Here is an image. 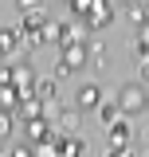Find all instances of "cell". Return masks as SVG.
I'll return each mask as SVG.
<instances>
[{"label":"cell","instance_id":"obj_9","mask_svg":"<svg viewBox=\"0 0 149 157\" xmlns=\"http://www.w3.org/2000/svg\"><path fill=\"white\" fill-rule=\"evenodd\" d=\"M59 157H82V141L78 137H59Z\"/></svg>","mask_w":149,"mask_h":157},{"label":"cell","instance_id":"obj_21","mask_svg":"<svg viewBox=\"0 0 149 157\" xmlns=\"http://www.w3.org/2000/svg\"><path fill=\"white\" fill-rule=\"evenodd\" d=\"M141 157H149V153H141Z\"/></svg>","mask_w":149,"mask_h":157},{"label":"cell","instance_id":"obj_5","mask_svg":"<svg viewBox=\"0 0 149 157\" xmlns=\"http://www.w3.org/2000/svg\"><path fill=\"white\" fill-rule=\"evenodd\" d=\"M24 134L32 145H43V141H51V126H47V118H24Z\"/></svg>","mask_w":149,"mask_h":157},{"label":"cell","instance_id":"obj_12","mask_svg":"<svg viewBox=\"0 0 149 157\" xmlns=\"http://www.w3.org/2000/svg\"><path fill=\"white\" fill-rule=\"evenodd\" d=\"M130 20L145 28V24H149V4H130Z\"/></svg>","mask_w":149,"mask_h":157},{"label":"cell","instance_id":"obj_1","mask_svg":"<svg viewBox=\"0 0 149 157\" xmlns=\"http://www.w3.org/2000/svg\"><path fill=\"white\" fill-rule=\"evenodd\" d=\"M118 106H122V114H141V110H149V90L141 82H126L118 94Z\"/></svg>","mask_w":149,"mask_h":157},{"label":"cell","instance_id":"obj_8","mask_svg":"<svg viewBox=\"0 0 149 157\" xmlns=\"http://www.w3.org/2000/svg\"><path fill=\"white\" fill-rule=\"evenodd\" d=\"M59 130H63V137H74V130H78V110H63L59 114Z\"/></svg>","mask_w":149,"mask_h":157},{"label":"cell","instance_id":"obj_3","mask_svg":"<svg viewBox=\"0 0 149 157\" xmlns=\"http://www.w3.org/2000/svg\"><path fill=\"white\" fill-rule=\"evenodd\" d=\"M86 59H90V47H86V43H74V47L63 51L55 75H74V71H82V67H86Z\"/></svg>","mask_w":149,"mask_h":157},{"label":"cell","instance_id":"obj_14","mask_svg":"<svg viewBox=\"0 0 149 157\" xmlns=\"http://www.w3.org/2000/svg\"><path fill=\"white\" fill-rule=\"evenodd\" d=\"M36 90H39V98H43V102H47V98H55V78H39Z\"/></svg>","mask_w":149,"mask_h":157},{"label":"cell","instance_id":"obj_15","mask_svg":"<svg viewBox=\"0 0 149 157\" xmlns=\"http://www.w3.org/2000/svg\"><path fill=\"white\" fill-rule=\"evenodd\" d=\"M90 8H94V0H71V12H74V16H82V20L90 16Z\"/></svg>","mask_w":149,"mask_h":157},{"label":"cell","instance_id":"obj_19","mask_svg":"<svg viewBox=\"0 0 149 157\" xmlns=\"http://www.w3.org/2000/svg\"><path fill=\"white\" fill-rule=\"evenodd\" d=\"M106 157H133V153H130V145H114Z\"/></svg>","mask_w":149,"mask_h":157},{"label":"cell","instance_id":"obj_11","mask_svg":"<svg viewBox=\"0 0 149 157\" xmlns=\"http://www.w3.org/2000/svg\"><path fill=\"white\" fill-rule=\"evenodd\" d=\"M16 43H20V32H12V28L0 32V51H16Z\"/></svg>","mask_w":149,"mask_h":157},{"label":"cell","instance_id":"obj_20","mask_svg":"<svg viewBox=\"0 0 149 157\" xmlns=\"http://www.w3.org/2000/svg\"><path fill=\"white\" fill-rule=\"evenodd\" d=\"M141 78L149 82V59H141Z\"/></svg>","mask_w":149,"mask_h":157},{"label":"cell","instance_id":"obj_2","mask_svg":"<svg viewBox=\"0 0 149 157\" xmlns=\"http://www.w3.org/2000/svg\"><path fill=\"white\" fill-rule=\"evenodd\" d=\"M47 24H51V20H47V12H43V8H28V12H24V39H28L32 47H36V43H43Z\"/></svg>","mask_w":149,"mask_h":157},{"label":"cell","instance_id":"obj_16","mask_svg":"<svg viewBox=\"0 0 149 157\" xmlns=\"http://www.w3.org/2000/svg\"><path fill=\"white\" fill-rule=\"evenodd\" d=\"M36 153H39V157H59V137H51V141H43V145H39Z\"/></svg>","mask_w":149,"mask_h":157},{"label":"cell","instance_id":"obj_13","mask_svg":"<svg viewBox=\"0 0 149 157\" xmlns=\"http://www.w3.org/2000/svg\"><path fill=\"white\" fill-rule=\"evenodd\" d=\"M118 110H122V106H118V102H102V106H98V114H102V122H118Z\"/></svg>","mask_w":149,"mask_h":157},{"label":"cell","instance_id":"obj_4","mask_svg":"<svg viewBox=\"0 0 149 157\" xmlns=\"http://www.w3.org/2000/svg\"><path fill=\"white\" fill-rule=\"evenodd\" d=\"M98 106H102V86H98V82L78 86V94H74V110H98Z\"/></svg>","mask_w":149,"mask_h":157},{"label":"cell","instance_id":"obj_18","mask_svg":"<svg viewBox=\"0 0 149 157\" xmlns=\"http://www.w3.org/2000/svg\"><path fill=\"white\" fill-rule=\"evenodd\" d=\"M12 157H39V153L32 149V145H16V149H12Z\"/></svg>","mask_w":149,"mask_h":157},{"label":"cell","instance_id":"obj_7","mask_svg":"<svg viewBox=\"0 0 149 157\" xmlns=\"http://www.w3.org/2000/svg\"><path fill=\"white\" fill-rule=\"evenodd\" d=\"M110 145H130V122L126 118H118L110 126Z\"/></svg>","mask_w":149,"mask_h":157},{"label":"cell","instance_id":"obj_17","mask_svg":"<svg viewBox=\"0 0 149 157\" xmlns=\"http://www.w3.org/2000/svg\"><path fill=\"white\" fill-rule=\"evenodd\" d=\"M0 134H4V137L12 134V110H4V114H0Z\"/></svg>","mask_w":149,"mask_h":157},{"label":"cell","instance_id":"obj_6","mask_svg":"<svg viewBox=\"0 0 149 157\" xmlns=\"http://www.w3.org/2000/svg\"><path fill=\"white\" fill-rule=\"evenodd\" d=\"M110 20H114V8L106 4V0H94V8H90V16H86V24H90V28H110Z\"/></svg>","mask_w":149,"mask_h":157},{"label":"cell","instance_id":"obj_10","mask_svg":"<svg viewBox=\"0 0 149 157\" xmlns=\"http://www.w3.org/2000/svg\"><path fill=\"white\" fill-rule=\"evenodd\" d=\"M0 102L4 110H20V86H0Z\"/></svg>","mask_w":149,"mask_h":157}]
</instances>
